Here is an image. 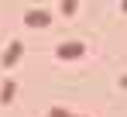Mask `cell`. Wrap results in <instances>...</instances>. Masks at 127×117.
Instances as JSON below:
<instances>
[{
	"label": "cell",
	"instance_id": "cell-1",
	"mask_svg": "<svg viewBox=\"0 0 127 117\" xmlns=\"http://www.w3.org/2000/svg\"><path fill=\"white\" fill-rule=\"evenodd\" d=\"M21 41H10V45H7V52H3V58H0V62H3V65H14V62H17V58H21Z\"/></svg>",
	"mask_w": 127,
	"mask_h": 117
},
{
	"label": "cell",
	"instance_id": "cell-2",
	"mask_svg": "<svg viewBox=\"0 0 127 117\" xmlns=\"http://www.w3.org/2000/svg\"><path fill=\"white\" fill-rule=\"evenodd\" d=\"M76 55H83V45H76V41L59 45V58H76Z\"/></svg>",
	"mask_w": 127,
	"mask_h": 117
},
{
	"label": "cell",
	"instance_id": "cell-3",
	"mask_svg": "<svg viewBox=\"0 0 127 117\" xmlns=\"http://www.w3.org/2000/svg\"><path fill=\"white\" fill-rule=\"evenodd\" d=\"M28 24H31V28H45V24H48V21H52V14H45V10H31V14H28Z\"/></svg>",
	"mask_w": 127,
	"mask_h": 117
},
{
	"label": "cell",
	"instance_id": "cell-4",
	"mask_svg": "<svg viewBox=\"0 0 127 117\" xmlns=\"http://www.w3.org/2000/svg\"><path fill=\"white\" fill-rule=\"evenodd\" d=\"M10 97H14V83L7 79V83L0 86V103H10Z\"/></svg>",
	"mask_w": 127,
	"mask_h": 117
},
{
	"label": "cell",
	"instance_id": "cell-5",
	"mask_svg": "<svg viewBox=\"0 0 127 117\" xmlns=\"http://www.w3.org/2000/svg\"><path fill=\"white\" fill-rule=\"evenodd\" d=\"M62 10H65V14H72V10H76V0H62Z\"/></svg>",
	"mask_w": 127,
	"mask_h": 117
}]
</instances>
